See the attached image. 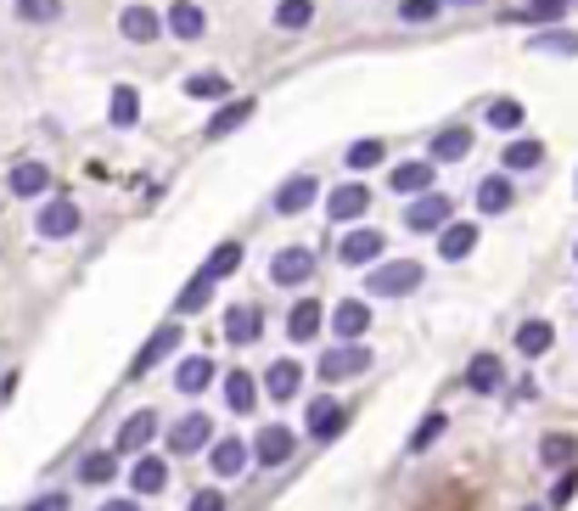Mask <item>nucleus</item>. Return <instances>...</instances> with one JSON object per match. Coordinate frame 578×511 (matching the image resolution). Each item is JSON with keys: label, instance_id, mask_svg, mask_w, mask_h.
I'll return each mask as SVG.
<instances>
[{"label": "nucleus", "instance_id": "1", "mask_svg": "<svg viewBox=\"0 0 578 511\" xmlns=\"http://www.w3.org/2000/svg\"><path fill=\"white\" fill-rule=\"evenodd\" d=\"M365 286H371V298H404V293L422 286V265L415 259H388V265L365 270Z\"/></svg>", "mask_w": 578, "mask_h": 511}, {"label": "nucleus", "instance_id": "2", "mask_svg": "<svg viewBox=\"0 0 578 511\" xmlns=\"http://www.w3.org/2000/svg\"><path fill=\"white\" fill-rule=\"evenodd\" d=\"M365 371H371V348H360V343H343L320 360V382H348V376H365Z\"/></svg>", "mask_w": 578, "mask_h": 511}, {"label": "nucleus", "instance_id": "3", "mask_svg": "<svg viewBox=\"0 0 578 511\" xmlns=\"http://www.w3.org/2000/svg\"><path fill=\"white\" fill-rule=\"evenodd\" d=\"M309 276H314V253L309 247H281L270 259V281L275 286H304Z\"/></svg>", "mask_w": 578, "mask_h": 511}, {"label": "nucleus", "instance_id": "4", "mask_svg": "<svg viewBox=\"0 0 578 511\" xmlns=\"http://www.w3.org/2000/svg\"><path fill=\"white\" fill-rule=\"evenodd\" d=\"M293 450H298V433L293 427H264L259 433V444H253V456H259V466H286V461H293Z\"/></svg>", "mask_w": 578, "mask_h": 511}, {"label": "nucleus", "instance_id": "5", "mask_svg": "<svg viewBox=\"0 0 578 511\" xmlns=\"http://www.w3.org/2000/svg\"><path fill=\"white\" fill-rule=\"evenodd\" d=\"M449 214H455V203H449V197H438V191H427V197H415V203H410V214H404V231H438Z\"/></svg>", "mask_w": 578, "mask_h": 511}, {"label": "nucleus", "instance_id": "6", "mask_svg": "<svg viewBox=\"0 0 578 511\" xmlns=\"http://www.w3.org/2000/svg\"><path fill=\"white\" fill-rule=\"evenodd\" d=\"M371 208V185H360V180H348V185H337L332 197H326V214L337 219V225H348V219H360Z\"/></svg>", "mask_w": 578, "mask_h": 511}, {"label": "nucleus", "instance_id": "7", "mask_svg": "<svg viewBox=\"0 0 578 511\" xmlns=\"http://www.w3.org/2000/svg\"><path fill=\"white\" fill-rule=\"evenodd\" d=\"M332 326H337L343 343H360V337L371 332V304H365V298H343V304L332 309Z\"/></svg>", "mask_w": 578, "mask_h": 511}, {"label": "nucleus", "instance_id": "8", "mask_svg": "<svg viewBox=\"0 0 578 511\" xmlns=\"http://www.w3.org/2000/svg\"><path fill=\"white\" fill-rule=\"evenodd\" d=\"M79 231V203L74 197H51L45 208H40V236H74Z\"/></svg>", "mask_w": 578, "mask_h": 511}, {"label": "nucleus", "instance_id": "9", "mask_svg": "<svg viewBox=\"0 0 578 511\" xmlns=\"http://www.w3.org/2000/svg\"><path fill=\"white\" fill-rule=\"evenodd\" d=\"M174 348H180V326L169 321V326H157L152 337H146V348H141V355L130 360V376H146L157 360H164V355H174Z\"/></svg>", "mask_w": 578, "mask_h": 511}, {"label": "nucleus", "instance_id": "10", "mask_svg": "<svg viewBox=\"0 0 578 511\" xmlns=\"http://www.w3.org/2000/svg\"><path fill=\"white\" fill-rule=\"evenodd\" d=\"M118 28H124V40H135V45H152L157 35H164V17H157L152 6H130L118 17Z\"/></svg>", "mask_w": 578, "mask_h": 511}, {"label": "nucleus", "instance_id": "11", "mask_svg": "<svg viewBox=\"0 0 578 511\" xmlns=\"http://www.w3.org/2000/svg\"><path fill=\"white\" fill-rule=\"evenodd\" d=\"M208 438H214V422H208V416H185V422H174V427H169V450L191 456V450H203Z\"/></svg>", "mask_w": 578, "mask_h": 511}, {"label": "nucleus", "instance_id": "12", "mask_svg": "<svg viewBox=\"0 0 578 511\" xmlns=\"http://www.w3.org/2000/svg\"><path fill=\"white\" fill-rule=\"evenodd\" d=\"M343 422H348V410H343L337 399L320 394V399L309 405V433H314V438H337V433H343Z\"/></svg>", "mask_w": 578, "mask_h": 511}, {"label": "nucleus", "instance_id": "13", "mask_svg": "<svg viewBox=\"0 0 578 511\" xmlns=\"http://www.w3.org/2000/svg\"><path fill=\"white\" fill-rule=\"evenodd\" d=\"M314 191H320V180H314V175H298V180H286V185L275 191V214H304V208L314 203Z\"/></svg>", "mask_w": 578, "mask_h": 511}, {"label": "nucleus", "instance_id": "14", "mask_svg": "<svg viewBox=\"0 0 578 511\" xmlns=\"http://www.w3.org/2000/svg\"><path fill=\"white\" fill-rule=\"evenodd\" d=\"M388 185L404 191V197H427V185H433V157H422V164H399Z\"/></svg>", "mask_w": 578, "mask_h": 511}, {"label": "nucleus", "instance_id": "15", "mask_svg": "<svg viewBox=\"0 0 578 511\" xmlns=\"http://www.w3.org/2000/svg\"><path fill=\"white\" fill-rule=\"evenodd\" d=\"M224 337H231L236 348L259 343V337H264V321H259V309H231V315H224Z\"/></svg>", "mask_w": 578, "mask_h": 511}, {"label": "nucleus", "instance_id": "16", "mask_svg": "<svg viewBox=\"0 0 578 511\" xmlns=\"http://www.w3.org/2000/svg\"><path fill=\"white\" fill-rule=\"evenodd\" d=\"M264 388H270V399H293V394L304 388V371H298V360H275V366L264 371Z\"/></svg>", "mask_w": 578, "mask_h": 511}, {"label": "nucleus", "instance_id": "17", "mask_svg": "<svg viewBox=\"0 0 578 511\" xmlns=\"http://www.w3.org/2000/svg\"><path fill=\"white\" fill-rule=\"evenodd\" d=\"M343 259L348 265H376L382 259V231H348L343 236Z\"/></svg>", "mask_w": 578, "mask_h": 511}, {"label": "nucleus", "instance_id": "18", "mask_svg": "<svg viewBox=\"0 0 578 511\" xmlns=\"http://www.w3.org/2000/svg\"><path fill=\"white\" fill-rule=\"evenodd\" d=\"M152 438H157V416L152 410H135V416L118 427V450H146Z\"/></svg>", "mask_w": 578, "mask_h": 511}, {"label": "nucleus", "instance_id": "19", "mask_svg": "<svg viewBox=\"0 0 578 511\" xmlns=\"http://www.w3.org/2000/svg\"><path fill=\"white\" fill-rule=\"evenodd\" d=\"M231 270H242V242H219L203 259V281H224Z\"/></svg>", "mask_w": 578, "mask_h": 511}, {"label": "nucleus", "instance_id": "20", "mask_svg": "<svg viewBox=\"0 0 578 511\" xmlns=\"http://www.w3.org/2000/svg\"><path fill=\"white\" fill-rule=\"evenodd\" d=\"M130 484H135V495H157V489L169 484V466L157 461V456H141V461L130 466Z\"/></svg>", "mask_w": 578, "mask_h": 511}, {"label": "nucleus", "instance_id": "21", "mask_svg": "<svg viewBox=\"0 0 578 511\" xmlns=\"http://www.w3.org/2000/svg\"><path fill=\"white\" fill-rule=\"evenodd\" d=\"M169 28H174V35L180 40H197L203 35V6H197V0H174V6H169Z\"/></svg>", "mask_w": 578, "mask_h": 511}, {"label": "nucleus", "instance_id": "22", "mask_svg": "<svg viewBox=\"0 0 578 511\" xmlns=\"http://www.w3.org/2000/svg\"><path fill=\"white\" fill-rule=\"evenodd\" d=\"M224 405H231L236 416H242V410H253V405H259V382H253L247 371H231V376H224Z\"/></svg>", "mask_w": 578, "mask_h": 511}, {"label": "nucleus", "instance_id": "23", "mask_svg": "<svg viewBox=\"0 0 578 511\" xmlns=\"http://www.w3.org/2000/svg\"><path fill=\"white\" fill-rule=\"evenodd\" d=\"M247 118H253V95H242V102H224V107L208 118V135L219 141V135H231L236 124H247Z\"/></svg>", "mask_w": 578, "mask_h": 511}, {"label": "nucleus", "instance_id": "24", "mask_svg": "<svg viewBox=\"0 0 578 511\" xmlns=\"http://www.w3.org/2000/svg\"><path fill=\"white\" fill-rule=\"evenodd\" d=\"M208 461H214V472H219V477H236V472L247 466V444H242V438H219Z\"/></svg>", "mask_w": 578, "mask_h": 511}, {"label": "nucleus", "instance_id": "25", "mask_svg": "<svg viewBox=\"0 0 578 511\" xmlns=\"http://www.w3.org/2000/svg\"><path fill=\"white\" fill-rule=\"evenodd\" d=\"M180 90L191 95V102H219V95H231V79L224 74H191Z\"/></svg>", "mask_w": 578, "mask_h": 511}, {"label": "nucleus", "instance_id": "26", "mask_svg": "<svg viewBox=\"0 0 578 511\" xmlns=\"http://www.w3.org/2000/svg\"><path fill=\"white\" fill-rule=\"evenodd\" d=\"M466 388H472V394H494V388H500V360H494V355H477V360L466 366Z\"/></svg>", "mask_w": 578, "mask_h": 511}, {"label": "nucleus", "instance_id": "27", "mask_svg": "<svg viewBox=\"0 0 578 511\" xmlns=\"http://www.w3.org/2000/svg\"><path fill=\"white\" fill-rule=\"evenodd\" d=\"M511 197H517V191H511V180H505V175H494V180L477 185V208H483V214H505V208H511Z\"/></svg>", "mask_w": 578, "mask_h": 511}, {"label": "nucleus", "instance_id": "28", "mask_svg": "<svg viewBox=\"0 0 578 511\" xmlns=\"http://www.w3.org/2000/svg\"><path fill=\"white\" fill-rule=\"evenodd\" d=\"M174 382H180V394H203L208 382H214V360H203V355H191L180 371H174Z\"/></svg>", "mask_w": 578, "mask_h": 511}, {"label": "nucleus", "instance_id": "29", "mask_svg": "<svg viewBox=\"0 0 578 511\" xmlns=\"http://www.w3.org/2000/svg\"><path fill=\"white\" fill-rule=\"evenodd\" d=\"M45 185H51V169L45 164H17L12 169V191H17V197H40Z\"/></svg>", "mask_w": 578, "mask_h": 511}, {"label": "nucleus", "instance_id": "30", "mask_svg": "<svg viewBox=\"0 0 578 511\" xmlns=\"http://www.w3.org/2000/svg\"><path fill=\"white\" fill-rule=\"evenodd\" d=\"M466 152H472V130H443L433 141V164H455V157H466Z\"/></svg>", "mask_w": 578, "mask_h": 511}, {"label": "nucleus", "instance_id": "31", "mask_svg": "<svg viewBox=\"0 0 578 511\" xmlns=\"http://www.w3.org/2000/svg\"><path fill=\"white\" fill-rule=\"evenodd\" d=\"M286 332H293L298 343H309V337L320 332V304H309V298L293 304V315H286Z\"/></svg>", "mask_w": 578, "mask_h": 511}, {"label": "nucleus", "instance_id": "32", "mask_svg": "<svg viewBox=\"0 0 578 511\" xmlns=\"http://www.w3.org/2000/svg\"><path fill=\"white\" fill-rule=\"evenodd\" d=\"M551 343H556L551 321H523V326H517V348H523V355H544Z\"/></svg>", "mask_w": 578, "mask_h": 511}, {"label": "nucleus", "instance_id": "33", "mask_svg": "<svg viewBox=\"0 0 578 511\" xmlns=\"http://www.w3.org/2000/svg\"><path fill=\"white\" fill-rule=\"evenodd\" d=\"M472 247H477V225H449V231H443V242H438L443 259H466Z\"/></svg>", "mask_w": 578, "mask_h": 511}, {"label": "nucleus", "instance_id": "34", "mask_svg": "<svg viewBox=\"0 0 578 511\" xmlns=\"http://www.w3.org/2000/svg\"><path fill=\"white\" fill-rule=\"evenodd\" d=\"M135 118H141V95H135V85H118V90H113V124H118V130H130Z\"/></svg>", "mask_w": 578, "mask_h": 511}, {"label": "nucleus", "instance_id": "35", "mask_svg": "<svg viewBox=\"0 0 578 511\" xmlns=\"http://www.w3.org/2000/svg\"><path fill=\"white\" fill-rule=\"evenodd\" d=\"M113 472H118V456H113V450L79 461V477H85V484H113Z\"/></svg>", "mask_w": 578, "mask_h": 511}, {"label": "nucleus", "instance_id": "36", "mask_svg": "<svg viewBox=\"0 0 578 511\" xmlns=\"http://www.w3.org/2000/svg\"><path fill=\"white\" fill-rule=\"evenodd\" d=\"M573 456H578V444H573L567 433H551V438L539 444V461H544V466H567Z\"/></svg>", "mask_w": 578, "mask_h": 511}, {"label": "nucleus", "instance_id": "37", "mask_svg": "<svg viewBox=\"0 0 578 511\" xmlns=\"http://www.w3.org/2000/svg\"><path fill=\"white\" fill-rule=\"evenodd\" d=\"M275 23H281V28H309V23H314V0H281V6H275Z\"/></svg>", "mask_w": 578, "mask_h": 511}, {"label": "nucleus", "instance_id": "38", "mask_svg": "<svg viewBox=\"0 0 578 511\" xmlns=\"http://www.w3.org/2000/svg\"><path fill=\"white\" fill-rule=\"evenodd\" d=\"M539 157H544L539 141H511V146H505V169H533Z\"/></svg>", "mask_w": 578, "mask_h": 511}, {"label": "nucleus", "instance_id": "39", "mask_svg": "<svg viewBox=\"0 0 578 511\" xmlns=\"http://www.w3.org/2000/svg\"><path fill=\"white\" fill-rule=\"evenodd\" d=\"M567 12V0H528V6H517L511 17L517 23H544V17H562Z\"/></svg>", "mask_w": 578, "mask_h": 511}, {"label": "nucleus", "instance_id": "40", "mask_svg": "<svg viewBox=\"0 0 578 511\" xmlns=\"http://www.w3.org/2000/svg\"><path fill=\"white\" fill-rule=\"evenodd\" d=\"M489 124H494V130H517V124H523V107L511 102V95H505V102H489Z\"/></svg>", "mask_w": 578, "mask_h": 511}, {"label": "nucleus", "instance_id": "41", "mask_svg": "<svg viewBox=\"0 0 578 511\" xmlns=\"http://www.w3.org/2000/svg\"><path fill=\"white\" fill-rule=\"evenodd\" d=\"M382 164V141H354L348 146V169H376Z\"/></svg>", "mask_w": 578, "mask_h": 511}, {"label": "nucleus", "instance_id": "42", "mask_svg": "<svg viewBox=\"0 0 578 511\" xmlns=\"http://www.w3.org/2000/svg\"><path fill=\"white\" fill-rule=\"evenodd\" d=\"M62 12V0H17V17H28V23H51Z\"/></svg>", "mask_w": 578, "mask_h": 511}, {"label": "nucleus", "instance_id": "43", "mask_svg": "<svg viewBox=\"0 0 578 511\" xmlns=\"http://www.w3.org/2000/svg\"><path fill=\"white\" fill-rule=\"evenodd\" d=\"M208 293H214V281H203V276H197V281H191L185 293H180V304H174V309H180V315H191V309H203V304H208Z\"/></svg>", "mask_w": 578, "mask_h": 511}, {"label": "nucleus", "instance_id": "44", "mask_svg": "<svg viewBox=\"0 0 578 511\" xmlns=\"http://www.w3.org/2000/svg\"><path fill=\"white\" fill-rule=\"evenodd\" d=\"M438 433H443V416H438V410H433V416H427L422 427H415V433H410V450H415V456H422V450H427V444H433Z\"/></svg>", "mask_w": 578, "mask_h": 511}, {"label": "nucleus", "instance_id": "45", "mask_svg": "<svg viewBox=\"0 0 578 511\" xmlns=\"http://www.w3.org/2000/svg\"><path fill=\"white\" fill-rule=\"evenodd\" d=\"M533 45H539V51H562V56H573V51H578V35H567V28H556V35H539Z\"/></svg>", "mask_w": 578, "mask_h": 511}, {"label": "nucleus", "instance_id": "46", "mask_svg": "<svg viewBox=\"0 0 578 511\" xmlns=\"http://www.w3.org/2000/svg\"><path fill=\"white\" fill-rule=\"evenodd\" d=\"M433 12H438V0H399V17L404 23H427Z\"/></svg>", "mask_w": 578, "mask_h": 511}, {"label": "nucleus", "instance_id": "47", "mask_svg": "<svg viewBox=\"0 0 578 511\" xmlns=\"http://www.w3.org/2000/svg\"><path fill=\"white\" fill-rule=\"evenodd\" d=\"M573 495H578V472H562V484L551 489V506H567Z\"/></svg>", "mask_w": 578, "mask_h": 511}, {"label": "nucleus", "instance_id": "48", "mask_svg": "<svg viewBox=\"0 0 578 511\" xmlns=\"http://www.w3.org/2000/svg\"><path fill=\"white\" fill-rule=\"evenodd\" d=\"M191 511H224V495H214V489H197V495H191Z\"/></svg>", "mask_w": 578, "mask_h": 511}, {"label": "nucleus", "instance_id": "49", "mask_svg": "<svg viewBox=\"0 0 578 511\" xmlns=\"http://www.w3.org/2000/svg\"><path fill=\"white\" fill-rule=\"evenodd\" d=\"M28 511H68V495H40Z\"/></svg>", "mask_w": 578, "mask_h": 511}, {"label": "nucleus", "instance_id": "50", "mask_svg": "<svg viewBox=\"0 0 578 511\" xmlns=\"http://www.w3.org/2000/svg\"><path fill=\"white\" fill-rule=\"evenodd\" d=\"M102 511H135V500H107Z\"/></svg>", "mask_w": 578, "mask_h": 511}, {"label": "nucleus", "instance_id": "51", "mask_svg": "<svg viewBox=\"0 0 578 511\" xmlns=\"http://www.w3.org/2000/svg\"><path fill=\"white\" fill-rule=\"evenodd\" d=\"M455 6H472V0H455Z\"/></svg>", "mask_w": 578, "mask_h": 511}]
</instances>
